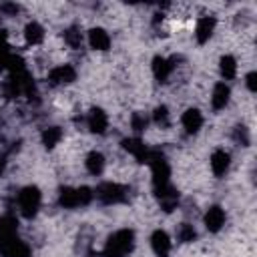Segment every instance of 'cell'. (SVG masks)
Instances as JSON below:
<instances>
[{"mask_svg":"<svg viewBox=\"0 0 257 257\" xmlns=\"http://www.w3.org/2000/svg\"><path fill=\"white\" fill-rule=\"evenodd\" d=\"M18 223L12 215L0 219V255L2 257H30V247L16 235Z\"/></svg>","mask_w":257,"mask_h":257,"instance_id":"6da1fadb","label":"cell"},{"mask_svg":"<svg viewBox=\"0 0 257 257\" xmlns=\"http://www.w3.org/2000/svg\"><path fill=\"white\" fill-rule=\"evenodd\" d=\"M133 247H135L133 229H118L108 237V241L102 249V255L104 257H126L133 251Z\"/></svg>","mask_w":257,"mask_h":257,"instance_id":"7a4b0ae2","label":"cell"},{"mask_svg":"<svg viewBox=\"0 0 257 257\" xmlns=\"http://www.w3.org/2000/svg\"><path fill=\"white\" fill-rule=\"evenodd\" d=\"M94 199V191L90 187H64L58 193V203L64 209L84 207Z\"/></svg>","mask_w":257,"mask_h":257,"instance_id":"3957f363","label":"cell"},{"mask_svg":"<svg viewBox=\"0 0 257 257\" xmlns=\"http://www.w3.org/2000/svg\"><path fill=\"white\" fill-rule=\"evenodd\" d=\"M147 165L151 167V175H153V187H163V185H169V177H171V167L165 159V155L161 151H151L149 153V159H147Z\"/></svg>","mask_w":257,"mask_h":257,"instance_id":"277c9868","label":"cell"},{"mask_svg":"<svg viewBox=\"0 0 257 257\" xmlns=\"http://www.w3.org/2000/svg\"><path fill=\"white\" fill-rule=\"evenodd\" d=\"M40 203H42V195H40L38 187H34V185L24 187L18 193V209H20V215L26 219H32L38 213Z\"/></svg>","mask_w":257,"mask_h":257,"instance_id":"5b68a950","label":"cell"},{"mask_svg":"<svg viewBox=\"0 0 257 257\" xmlns=\"http://www.w3.org/2000/svg\"><path fill=\"white\" fill-rule=\"evenodd\" d=\"M94 197L102 203V205H118L122 201H126V187L118 185V183H100L94 189Z\"/></svg>","mask_w":257,"mask_h":257,"instance_id":"8992f818","label":"cell"},{"mask_svg":"<svg viewBox=\"0 0 257 257\" xmlns=\"http://www.w3.org/2000/svg\"><path fill=\"white\" fill-rule=\"evenodd\" d=\"M155 195H157V201H159L161 209H165V211L177 209V205H179V193H177V189L171 183L169 185H163V187H157L155 189Z\"/></svg>","mask_w":257,"mask_h":257,"instance_id":"52a82bcc","label":"cell"},{"mask_svg":"<svg viewBox=\"0 0 257 257\" xmlns=\"http://www.w3.org/2000/svg\"><path fill=\"white\" fill-rule=\"evenodd\" d=\"M76 78V70L70 64H58L48 72V82L58 86V84H70Z\"/></svg>","mask_w":257,"mask_h":257,"instance_id":"ba28073f","label":"cell"},{"mask_svg":"<svg viewBox=\"0 0 257 257\" xmlns=\"http://www.w3.org/2000/svg\"><path fill=\"white\" fill-rule=\"evenodd\" d=\"M151 247H153L157 257H169V253H171V237L167 235V231L157 229L151 235Z\"/></svg>","mask_w":257,"mask_h":257,"instance_id":"9c48e42d","label":"cell"},{"mask_svg":"<svg viewBox=\"0 0 257 257\" xmlns=\"http://www.w3.org/2000/svg\"><path fill=\"white\" fill-rule=\"evenodd\" d=\"M215 26H217V22H215L213 16H201L197 20V26H195V38H197V42L199 44H205L213 36Z\"/></svg>","mask_w":257,"mask_h":257,"instance_id":"30bf717a","label":"cell"},{"mask_svg":"<svg viewBox=\"0 0 257 257\" xmlns=\"http://www.w3.org/2000/svg\"><path fill=\"white\" fill-rule=\"evenodd\" d=\"M86 122H88V128L96 135H104L106 128H108V116L102 108H90V112L86 116Z\"/></svg>","mask_w":257,"mask_h":257,"instance_id":"8fae6325","label":"cell"},{"mask_svg":"<svg viewBox=\"0 0 257 257\" xmlns=\"http://www.w3.org/2000/svg\"><path fill=\"white\" fill-rule=\"evenodd\" d=\"M122 149L126 151V153H131L139 163H147V159H149V149H147V145L141 141V139H137V137H131V139H124L122 141Z\"/></svg>","mask_w":257,"mask_h":257,"instance_id":"7c38bea8","label":"cell"},{"mask_svg":"<svg viewBox=\"0 0 257 257\" xmlns=\"http://www.w3.org/2000/svg\"><path fill=\"white\" fill-rule=\"evenodd\" d=\"M175 70V64L171 58H165V56H155L153 58V74L159 82H167L169 76L173 74Z\"/></svg>","mask_w":257,"mask_h":257,"instance_id":"4fadbf2b","label":"cell"},{"mask_svg":"<svg viewBox=\"0 0 257 257\" xmlns=\"http://www.w3.org/2000/svg\"><path fill=\"white\" fill-rule=\"evenodd\" d=\"M223 225H225V211L219 205H213L211 209H207V213H205V227H207V231L217 233V231L223 229Z\"/></svg>","mask_w":257,"mask_h":257,"instance_id":"5bb4252c","label":"cell"},{"mask_svg":"<svg viewBox=\"0 0 257 257\" xmlns=\"http://www.w3.org/2000/svg\"><path fill=\"white\" fill-rule=\"evenodd\" d=\"M229 165H231V157L227 151L223 149H217L213 155H211V171L215 177H223L227 171H229Z\"/></svg>","mask_w":257,"mask_h":257,"instance_id":"9a60e30c","label":"cell"},{"mask_svg":"<svg viewBox=\"0 0 257 257\" xmlns=\"http://www.w3.org/2000/svg\"><path fill=\"white\" fill-rule=\"evenodd\" d=\"M181 122H183V128L189 133V135H195L199 133V128L203 126V114L197 110V108H187L181 116Z\"/></svg>","mask_w":257,"mask_h":257,"instance_id":"2e32d148","label":"cell"},{"mask_svg":"<svg viewBox=\"0 0 257 257\" xmlns=\"http://www.w3.org/2000/svg\"><path fill=\"white\" fill-rule=\"evenodd\" d=\"M88 44L94 50H108L110 48V36L104 28H90L88 30Z\"/></svg>","mask_w":257,"mask_h":257,"instance_id":"e0dca14e","label":"cell"},{"mask_svg":"<svg viewBox=\"0 0 257 257\" xmlns=\"http://www.w3.org/2000/svg\"><path fill=\"white\" fill-rule=\"evenodd\" d=\"M229 96H231V88L225 84V82H217L215 88H213V94H211V104L215 110H221L227 106L229 102Z\"/></svg>","mask_w":257,"mask_h":257,"instance_id":"ac0fdd59","label":"cell"},{"mask_svg":"<svg viewBox=\"0 0 257 257\" xmlns=\"http://www.w3.org/2000/svg\"><path fill=\"white\" fill-rule=\"evenodd\" d=\"M24 40H26V44H30V46H38L42 40H44V28L38 24V22H28L26 24V28H24Z\"/></svg>","mask_w":257,"mask_h":257,"instance_id":"d6986e66","label":"cell"},{"mask_svg":"<svg viewBox=\"0 0 257 257\" xmlns=\"http://www.w3.org/2000/svg\"><path fill=\"white\" fill-rule=\"evenodd\" d=\"M84 165H86V171L90 175H100L104 171V157H102V153H98V151L88 153Z\"/></svg>","mask_w":257,"mask_h":257,"instance_id":"ffe728a7","label":"cell"},{"mask_svg":"<svg viewBox=\"0 0 257 257\" xmlns=\"http://www.w3.org/2000/svg\"><path fill=\"white\" fill-rule=\"evenodd\" d=\"M219 70H221L223 78H227V80L235 78V76H237V60H235L231 54L221 56V60H219Z\"/></svg>","mask_w":257,"mask_h":257,"instance_id":"44dd1931","label":"cell"},{"mask_svg":"<svg viewBox=\"0 0 257 257\" xmlns=\"http://www.w3.org/2000/svg\"><path fill=\"white\" fill-rule=\"evenodd\" d=\"M60 139H62V128L60 126H48V128L42 131V145L46 149L56 147L60 143Z\"/></svg>","mask_w":257,"mask_h":257,"instance_id":"7402d4cb","label":"cell"},{"mask_svg":"<svg viewBox=\"0 0 257 257\" xmlns=\"http://www.w3.org/2000/svg\"><path fill=\"white\" fill-rule=\"evenodd\" d=\"M12 56H14V52H12V50H10V46H8L6 32H4V30H0V70H6V68H8V64H10Z\"/></svg>","mask_w":257,"mask_h":257,"instance_id":"603a6c76","label":"cell"},{"mask_svg":"<svg viewBox=\"0 0 257 257\" xmlns=\"http://www.w3.org/2000/svg\"><path fill=\"white\" fill-rule=\"evenodd\" d=\"M64 42L70 48H80V44H82V32H80V28H76V26L66 28L64 30Z\"/></svg>","mask_w":257,"mask_h":257,"instance_id":"cb8c5ba5","label":"cell"},{"mask_svg":"<svg viewBox=\"0 0 257 257\" xmlns=\"http://www.w3.org/2000/svg\"><path fill=\"white\" fill-rule=\"evenodd\" d=\"M195 237H197V231L193 229V225H189V223H181V225H179V229H177V239H179L181 243H191V241H195Z\"/></svg>","mask_w":257,"mask_h":257,"instance_id":"d4e9b609","label":"cell"},{"mask_svg":"<svg viewBox=\"0 0 257 257\" xmlns=\"http://www.w3.org/2000/svg\"><path fill=\"white\" fill-rule=\"evenodd\" d=\"M153 120H155L159 126H167V124H169V108H167L165 104L157 106L155 112H153Z\"/></svg>","mask_w":257,"mask_h":257,"instance_id":"484cf974","label":"cell"},{"mask_svg":"<svg viewBox=\"0 0 257 257\" xmlns=\"http://www.w3.org/2000/svg\"><path fill=\"white\" fill-rule=\"evenodd\" d=\"M233 139H235L237 145L247 147V145H249V131H247L243 124H239V126H235V131H233Z\"/></svg>","mask_w":257,"mask_h":257,"instance_id":"4316f807","label":"cell"},{"mask_svg":"<svg viewBox=\"0 0 257 257\" xmlns=\"http://www.w3.org/2000/svg\"><path fill=\"white\" fill-rule=\"evenodd\" d=\"M131 124H133V128H135L137 133H141V131L147 128V116L141 114V112H135L133 118H131Z\"/></svg>","mask_w":257,"mask_h":257,"instance_id":"83f0119b","label":"cell"},{"mask_svg":"<svg viewBox=\"0 0 257 257\" xmlns=\"http://www.w3.org/2000/svg\"><path fill=\"white\" fill-rule=\"evenodd\" d=\"M245 84H247V88H249L251 92H255V90H257V72H249V74L245 76Z\"/></svg>","mask_w":257,"mask_h":257,"instance_id":"f1b7e54d","label":"cell"},{"mask_svg":"<svg viewBox=\"0 0 257 257\" xmlns=\"http://www.w3.org/2000/svg\"><path fill=\"white\" fill-rule=\"evenodd\" d=\"M0 10H4V12H8V14H12V16H16V12L20 10V6H18V4H12V2H6V4L0 6Z\"/></svg>","mask_w":257,"mask_h":257,"instance_id":"f546056e","label":"cell"}]
</instances>
